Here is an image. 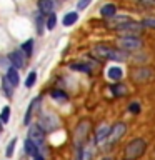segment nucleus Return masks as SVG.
<instances>
[{"label": "nucleus", "mask_w": 155, "mask_h": 160, "mask_svg": "<svg viewBox=\"0 0 155 160\" xmlns=\"http://www.w3.org/2000/svg\"><path fill=\"white\" fill-rule=\"evenodd\" d=\"M10 62L15 68H22L23 67V57H22V52H12L8 55Z\"/></svg>", "instance_id": "obj_12"}, {"label": "nucleus", "mask_w": 155, "mask_h": 160, "mask_svg": "<svg viewBox=\"0 0 155 160\" xmlns=\"http://www.w3.org/2000/svg\"><path fill=\"white\" fill-rule=\"evenodd\" d=\"M50 95H52V98L58 100V102H67L68 100V97L65 95V92H62V90H52Z\"/></svg>", "instance_id": "obj_19"}, {"label": "nucleus", "mask_w": 155, "mask_h": 160, "mask_svg": "<svg viewBox=\"0 0 155 160\" xmlns=\"http://www.w3.org/2000/svg\"><path fill=\"white\" fill-rule=\"evenodd\" d=\"M128 110H130L132 113H138V112H140V105H138L137 102H132V103H130V107H128Z\"/></svg>", "instance_id": "obj_30"}, {"label": "nucleus", "mask_w": 155, "mask_h": 160, "mask_svg": "<svg viewBox=\"0 0 155 160\" xmlns=\"http://www.w3.org/2000/svg\"><path fill=\"white\" fill-rule=\"evenodd\" d=\"M143 77H150V72H148V70H145V68H138L137 72H135V75H133V78L137 80V82H142Z\"/></svg>", "instance_id": "obj_21"}, {"label": "nucleus", "mask_w": 155, "mask_h": 160, "mask_svg": "<svg viewBox=\"0 0 155 160\" xmlns=\"http://www.w3.org/2000/svg\"><path fill=\"white\" fill-rule=\"evenodd\" d=\"M102 160H110V158H107V157H105V158H102Z\"/></svg>", "instance_id": "obj_33"}, {"label": "nucleus", "mask_w": 155, "mask_h": 160, "mask_svg": "<svg viewBox=\"0 0 155 160\" xmlns=\"http://www.w3.org/2000/svg\"><path fill=\"white\" fill-rule=\"evenodd\" d=\"M93 50L97 52V55H100V57H103V58L115 60V62H123L125 60V55H122V52L110 48V47H107V45H97Z\"/></svg>", "instance_id": "obj_3"}, {"label": "nucleus", "mask_w": 155, "mask_h": 160, "mask_svg": "<svg viewBox=\"0 0 155 160\" xmlns=\"http://www.w3.org/2000/svg\"><path fill=\"white\" fill-rule=\"evenodd\" d=\"M70 68H72V70H77V72L90 73V67H87V65H83V63H72V65H70Z\"/></svg>", "instance_id": "obj_22"}, {"label": "nucleus", "mask_w": 155, "mask_h": 160, "mask_svg": "<svg viewBox=\"0 0 155 160\" xmlns=\"http://www.w3.org/2000/svg\"><path fill=\"white\" fill-rule=\"evenodd\" d=\"M38 12L43 15H48L53 12V2L52 0H38Z\"/></svg>", "instance_id": "obj_10"}, {"label": "nucleus", "mask_w": 155, "mask_h": 160, "mask_svg": "<svg viewBox=\"0 0 155 160\" xmlns=\"http://www.w3.org/2000/svg\"><path fill=\"white\" fill-rule=\"evenodd\" d=\"M108 132H110V128L107 127V125H100L98 130H97V133H95V143L102 145L105 140L108 138Z\"/></svg>", "instance_id": "obj_9"}, {"label": "nucleus", "mask_w": 155, "mask_h": 160, "mask_svg": "<svg viewBox=\"0 0 155 160\" xmlns=\"http://www.w3.org/2000/svg\"><path fill=\"white\" fill-rule=\"evenodd\" d=\"M100 13L102 17H107V18H112L113 15H117V7L113 3H105L102 8H100Z\"/></svg>", "instance_id": "obj_11"}, {"label": "nucleus", "mask_w": 155, "mask_h": 160, "mask_svg": "<svg viewBox=\"0 0 155 160\" xmlns=\"http://www.w3.org/2000/svg\"><path fill=\"white\" fill-rule=\"evenodd\" d=\"M25 152H27L28 155H32V157H35V155L38 153V147H37V143H35L33 140L27 138V140H25Z\"/></svg>", "instance_id": "obj_14"}, {"label": "nucleus", "mask_w": 155, "mask_h": 160, "mask_svg": "<svg viewBox=\"0 0 155 160\" xmlns=\"http://www.w3.org/2000/svg\"><path fill=\"white\" fill-rule=\"evenodd\" d=\"M28 138L33 140L37 145H40L45 140V130L40 127V125H37V123L30 125V128H28Z\"/></svg>", "instance_id": "obj_7"}, {"label": "nucleus", "mask_w": 155, "mask_h": 160, "mask_svg": "<svg viewBox=\"0 0 155 160\" xmlns=\"http://www.w3.org/2000/svg\"><path fill=\"white\" fill-rule=\"evenodd\" d=\"M7 78H8V82L12 83L13 87H17V85H18V80H20V77H18V72H17V68H15V67L8 68V70H7Z\"/></svg>", "instance_id": "obj_13"}, {"label": "nucleus", "mask_w": 155, "mask_h": 160, "mask_svg": "<svg viewBox=\"0 0 155 160\" xmlns=\"http://www.w3.org/2000/svg\"><path fill=\"white\" fill-rule=\"evenodd\" d=\"M125 132H127V125H125L123 122H117L112 128H110V132H108V138H107L108 143L115 145L125 135Z\"/></svg>", "instance_id": "obj_4"}, {"label": "nucleus", "mask_w": 155, "mask_h": 160, "mask_svg": "<svg viewBox=\"0 0 155 160\" xmlns=\"http://www.w3.org/2000/svg\"><path fill=\"white\" fill-rule=\"evenodd\" d=\"M43 13H37V17H35V23H37V33L42 35L43 33V18H42Z\"/></svg>", "instance_id": "obj_23"}, {"label": "nucleus", "mask_w": 155, "mask_h": 160, "mask_svg": "<svg viewBox=\"0 0 155 160\" xmlns=\"http://www.w3.org/2000/svg\"><path fill=\"white\" fill-rule=\"evenodd\" d=\"M143 27H148V28H155V18L153 17H148V18H143Z\"/></svg>", "instance_id": "obj_28"}, {"label": "nucleus", "mask_w": 155, "mask_h": 160, "mask_svg": "<svg viewBox=\"0 0 155 160\" xmlns=\"http://www.w3.org/2000/svg\"><path fill=\"white\" fill-rule=\"evenodd\" d=\"M8 118H10V107H3L2 113H0V120H2L3 123H7Z\"/></svg>", "instance_id": "obj_27"}, {"label": "nucleus", "mask_w": 155, "mask_h": 160, "mask_svg": "<svg viewBox=\"0 0 155 160\" xmlns=\"http://www.w3.org/2000/svg\"><path fill=\"white\" fill-rule=\"evenodd\" d=\"M35 80H37V73H35V72H30V73H28V77H27V80H25V87H27V88L33 87Z\"/></svg>", "instance_id": "obj_25"}, {"label": "nucleus", "mask_w": 155, "mask_h": 160, "mask_svg": "<svg viewBox=\"0 0 155 160\" xmlns=\"http://www.w3.org/2000/svg\"><path fill=\"white\" fill-rule=\"evenodd\" d=\"M55 23H57V15L52 12V13L47 15V20H45V27H47L48 30H53V28H55Z\"/></svg>", "instance_id": "obj_17"}, {"label": "nucleus", "mask_w": 155, "mask_h": 160, "mask_svg": "<svg viewBox=\"0 0 155 160\" xmlns=\"http://www.w3.org/2000/svg\"><path fill=\"white\" fill-rule=\"evenodd\" d=\"M118 47L122 50H138L142 47V40L138 37H120Z\"/></svg>", "instance_id": "obj_6"}, {"label": "nucleus", "mask_w": 155, "mask_h": 160, "mask_svg": "<svg viewBox=\"0 0 155 160\" xmlns=\"http://www.w3.org/2000/svg\"><path fill=\"white\" fill-rule=\"evenodd\" d=\"M15 143H17V138H12L10 140V143H8V147H7V150H5V155L10 158L13 155V148H15Z\"/></svg>", "instance_id": "obj_26"}, {"label": "nucleus", "mask_w": 155, "mask_h": 160, "mask_svg": "<svg viewBox=\"0 0 155 160\" xmlns=\"http://www.w3.org/2000/svg\"><path fill=\"white\" fill-rule=\"evenodd\" d=\"M112 92H113L115 95H125V92H127V87H125V85H122V83H115L113 87H112Z\"/></svg>", "instance_id": "obj_24"}, {"label": "nucleus", "mask_w": 155, "mask_h": 160, "mask_svg": "<svg viewBox=\"0 0 155 160\" xmlns=\"http://www.w3.org/2000/svg\"><path fill=\"white\" fill-rule=\"evenodd\" d=\"M90 2H92V0H78V2H77V8H78V10H83V8H87Z\"/></svg>", "instance_id": "obj_29"}, {"label": "nucleus", "mask_w": 155, "mask_h": 160, "mask_svg": "<svg viewBox=\"0 0 155 160\" xmlns=\"http://www.w3.org/2000/svg\"><path fill=\"white\" fill-rule=\"evenodd\" d=\"M22 52H25V55H32V52H33V40L32 38H28L25 43H22Z\"/></svg>", "instance_id": "obj_20"}, {"label": "nucleus", "mask_w": 155, "mask_h": 160, "mask_svg": "<svg viewBox=\"0 0 155 160\" xmlns=\"http://www.w3.org/2000/svg\"><path fill=\"white\" fill-rule=\"evenodd\" d=\"M88 130H90V122L88 120H82V122L75 127V143H77V147H82V143L87 140Z\"/></svg>", "instance_id": "obj_5"}, {"label": "nucleus", "mask_w": 155, "mask_h": 160, "mask_svg": "<svg viewBox=\"0 0 155 160\" xmlns=\"http://www.w3.org/2000/svg\"><path fill=\"white\" fill-rule=\"evenodd\" d=\"M38 102H40V98H35V100H32V102H30L28 110H27V115H25V120H23V123H25V125H28L30 117H32V112H33V107H35V105H37Z\"/></svg>", "instance_id": "obj_18"}, {"label": "nucleus", "mask_w": 155, "mask_h": 160, "mask_svg": "<svg viewBox=\"0 0 155 160\" xmlns=\"http://www.w3.org/2000/svg\"><path fill=\"white\" fill-rule=\"evenodd\" d=\"M147 150V142L143 138H133L127 147H125V158L127 160H137L142 157Z\"/></svg>", "instance_id": "obj_1"}, {"label": "nucleus", "mask_w": 155, "mask_h": 160, "mask_svg": "<svg viewBox=\"0 0 155 160\" xmlns=\"http://www.w3.org/2000/svg\"><path fill=\"white\" fill-rule=\"evenodd\" d=\"M33 158H35V160H43V157H42V155H40V153H37V155H35Z\"/></svg>", "instance_id": "obj_31"}, {"label": "nucleus", "mask_w": 155, "mask_h": 160, "mask_svg": "<svg viewBox=\"0 0 155 160\" xmlns=\"http://www.w3.org/2000/svg\"><path fill=\"white\" fill-rule=\"evenodd\" d=\"M143 32V23L138 22H127L125 25H122L120 28H117V33L120 37H138L140 33Z\"/></svg>", "instance_id": "obj_2"}, {"label": "nucleus", "mask_w": 155, "mask_h": 160, "mask_svg": "<svg viewBox=\"0 0 155 160\" xmlns=\"http://www.w3.org/2000/svg\"><path fill=\"white\" fill-rule=\"evenodd\" d=\"M77 20H78V13L77 12H68V13H65L62 23L65 25V27H70V25H73Z\"/></svg>", "instance_id": "obj_15"}, {"label": "nucleus", "mask_w": 155, "mask_h": 160, "mask_svg": "<svg viewBox=\"0 0 155 160\" xmlns=\"http://www.w3.org/2000/svg\"><path fill=\"white\" fill-rule=\"evenodd\" d=\"M107 75H108L110 80H120L123 77V72H122V68H120V67H110Z\"/></svg>", "instance_id": "obj_16"}, {"label": "nucleus", "mask_w": 155, "mask_h": 160, "mask_svg": "<svg viewBox=\"0 0 155 160\" xmlns=\"http://www.w3.org/2000/svg\"><path fill=\"white\" fill-rule=\"evenodd\" d=\"M2 128H3V122L0 120V132H2Z\"/></svg>", "instance_id": "obj_32"}, {"label": "nucleus", "mask_w": 155, "mask_h": 160, "mask_svg": "<svg viewBox=\"0 0 155 160\" xmlns=\"http://www.w3.org/2000/svg\"><path fill=\"white\" fill-rule=\"evenodd\" d=\"M127 22H130V18L127 17V15H113L112 18H110V22H108V25H110V28H120L122 25H125Z\"/></svg>", "instance_id": "obj_8"}]
</instances>
